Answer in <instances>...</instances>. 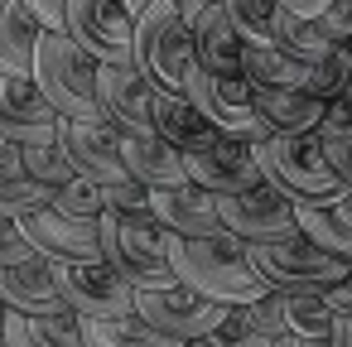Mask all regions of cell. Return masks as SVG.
Returning <instances> with one entry per match:
<instances>
[{"label": "cell", "mask_w": 352, "mask_h": 347, "mask_svg": "<svg viewBox=\"0 0 352 347\" xmlns=\"http://www.w3.org/2000/svg\"><path fill=\"white\" fill-rule=\"evenodd\" d=\"M20 232L39 260H102L97 217H73V212H58L54 203H44L20 217Z\"/></svg>", "instance_id": "5bb4252c"}, {"label": "cell", "mask_w": 352, "mask_h": 347, "mask_svg": "<svg viewBox=\"0 0 352 347\" xmlns=\"http://www.w3.org/2000/svg\"><path fill=\"white\" fill-rule=\"evenodd\" d=\"M318 135H352V87L323 102V121H318Z\"/></svg>", "instance_id": "8d00e7d4"}, {"label": "cell", "mask_w": 352, "mask_h": 347, "mask_svg": "<svg viewBox=\"0 0 352 347\" xmlns=\"http://www.w3.org/2000/svg\"><path fill=\"white\" fill-rule=\"evenodd\" d=\"M135 68L160 92H184L188 73L198 68L193 30L179 15V0H150L135 15Z\"/></svg>", "instance_id": "277c9868"}, {"label": "cell", "mask_w": 352, "mask_h": 347, "mask_svg": "<svg viewBox=\"0 0 352 347\" xmlns=\"http://www.w3.org/2000/svg\"><path fill=\"white\" fill-rule=\"evenodd\" d=\"M256 111L275 135H309L323 121V97L304 87H256Z\"/></svg>", "instance_id": "603a6c76"}, {"label": "cell", "mask_w": 352, "mask_h": 347, "mask_svg": "<svg viewBox=\"0 0 352 347\" xmlns=\"http://www.w3.org/2000/svg\"><path fill=\"white\" fill-rule=\"evenodd\" d=\"M217 217H222V227H227L232 236H241L246 246H256V241H285V236L299 232L294 203H289L280 188H270V183L246 188V193H217Z\"/></svg>", "instance_id": "8fae6325"}, {"label": "cell", "mask_w": 352, "mask_h": 347, "mask_svg": "<svg viewBox=\"0 0 352 347\" xmlns=\"http://www.w3.org/2000/svg\"><path fill=\"white\" fill-rule=\"evenodd\" d=\"M328 342H333V347H352V318H333Z\"/></svg>", "instance_id": "f6af8a7d"}, {"label": "cell", "mask_w": 352, "mask_h": 347, "mask_svg": "<svg viewBox=\"0 0 352 347\" xmlns=\"http://www.w3.org/2000/svg\"><path fill=\"white\" fill-rule=\"evenodd\" d=\"M63 34L97 63H135V15L121 0H68Z\"/></svg>", "instance_id": "ba28073f"}, {"label": "cell", "mask_w": 352, "mask_h": 347, "mask_svg": "<svg viewBox=\"0 0 352 347\" xmlns=\"http://www.w3.org/2000/svg\"><path fill=\"white\" fill-rule=\"evenodd\" d=\"M97 246H102V260L131 289H164L179 280L169 265V232L160 227V217L150 208L145 212L102 208L97 212Z\"/></svg>", "instance_id": "7a4b0ae2"}, {"label": "cell", "mask_w": 352, "mask_h": 347, "mask_svg": "<svg viewBox=\"0 0 352 347\" xmlns=\"http://www.w3.org/2000/svg\"><path fill=\"white\" fill-rule=\"evenodd\" d=\"M323 304H328L338 318H352V265H347V275H342L333 289H323Z\"/></svg>", "instance_id": "b9f144b4"}, {"label": "cell", "mask_w": 352, "mask_h": 347, "mask_svg": "<svg viewBox=\"0 0 352 347\" xmlns=\"http://www.w3.org/2000/svg\"><path fill=\"white\" fill-rule=\"evenodd\" d=\"M150 212H155L160 227L174 232V236H212V232H222L217 193H208V188H198V183L150 188Z\"/></svg>", "instance_id": "ac0fdd59"}, {"label": "cell", "mask_w": 352, "mask_h": 347, "mask_svg": "<svg viewBox=\"0 0 352 347\" xmlns=\"http://www.w3.org/2000/svg\"><path fill=\"white\" fill-rule=\"evenodd\" d=\"M87 347H179L169 333L150 328L140 313H121V318H78Z\"/></svg>", "instance_id": "83f0119b"}, {"label": "cell", "mask_w": 352, "mask_h": 347, "mask_svg": "<svg viewBox=\"0 0 352 347\" xmlns=\"http://www.w3.org/2000/svg\"><path fill=\"white\" fill-rule=\"evenodd\" d=\"M20 164H25V174H30V179H39L44 188H58V183L78 179V169H73V159L63 155V145H58V140L20 145Z\"/></svg>", "instance_id": "1f68e13d"}, {"label": "cell", "mask_w": 352, "mask_h": 347, "mask_svg": "<svg viewBox=\"0 0 352 347\" xmlns=\"http://www.w3.org/2000/svg\"><path fill=\"white\" fill-rule=\"evenodd\" d=\"M121 159H126V174L140 179L145 188L188 183L184 155H179L164 135H155V131H126V135H121Z\"/></svg>", "instance_id": "ffe728a7"}, {"label": "cell", "mask_w": 352, "mask_h": 347, "mask_svg": "<svg viewBox=\"0 0 352 347\" xmlns=\"http://www.w3.org/2000/svg\"><path fill=\"white\" fill-rule=\"evenodd\" d=\"M49 193H54V188H44V183L30 179L25 169H0V212H6V217H25V212L44 208Z\"/></svg>", "instance_id": "d6a6232c"}, {"label": "cell", "mask_w": 352, "mask_h": 347, "mask_svg": "<svg viewBox=\"0 0 352 347\" xmlns=\"http://www.w3.org/2000/svg\"><path fill=\"white\" fill-rule=\"evenodd\" d=\"M34 39H39V20L25 10V0H0V73L30 78Z\"/></svg>", "instance_id": "d4e9b609"}, {"label": "cell", "mask_w": 352, "mask_h": 347, "mask_svg": "<svg viewBox=\"0 0 352 347\" xmlns=\"http://www.w3.org/2000/svg\"><path fill=\"white\" fill-rule=\"evenodd\" d=\"M102 203L116 212H145L150 208V188L140 179H121V183H102Z\"/></svg>", "instance_id": "d590c367"}, {"label": "cell", "mask_w": 352, "mask_h": 347, "mask_svg": "<svg viewBox=\"0 0 352 347\" xmlns=\"http://www.w3.org/2000/svg\"><path fill=\"white\" fill-rule=\"evenodd\" d=\"M294 222L304 236H314L323 251L352 260V188L333 203H299L294 208Z\"/></svg>", "instance_id": "cb8c5ba5"}, {"label": "cell", "mask_w": 352, "mask_h": 347, "mask_svg": "<svg viewBox=\"0 0 352 347\" xmlns=\"http://www.w3.org/2000/svg\"><path fill=\"white\" fill-rule=\"evenodd\" d=\"M0 347H10V342H6V323H0Z\"/></svg>", "instance_id": "f907efd6"}, {"label": "cell", "mask_w": 352, "mask_h": 347, "mask_svg": "<svg viewBox=\"0 0 352 347\" xmlns=\"http://www.w3.org/2000/svg\"><path fill=\"white\" fill-rule=\"evenodd\" d=\"M318 25H323L333 39H347V34H352V0H328V10L318 15Z\"/></svg>", "instance_id": "ab89813d"}, {"label": "cell", "mask_w": 352, "mask_h": 347, "mask_svg": "<svg viewBox=\"0 0 352 347\" xmlns=\"http://www.w3.org/2000/svg\"><path fill=\"white\" fill-rule=\"evenodd\" d=\"M184 97L232 140H246V145H261L270 140L275 131L261 121L256 111V87L241 78V73H208V68H193L188 82H184Z\"/></svg>", "instance_id": "52a82bcc"}, {"label": "cell", "mask_w": 352, "mask_h": 347, "mask_svg": "<svg viewBox=\"0 0 352 347\" xmlns=\"http://www.w3.org/2000/svg\"><path fill=\"white\" fill-rule=\"evenodd\" d=\"M155 82L135 63H97V107L102 121L126 131H155Z\"/></svg>", "instance_id": "4fadbf2b"}, {"label": "cell", "mask_w": 352, "mask_h": 347, "mask_svg": "<svg viewBox=\"0 0 352 347\" xmlns=\"http://www.w3.org/2000/svg\"><path fill=\"white\" fill-rule=\"evenodd\" d=\"M352 87V54H347V39H338L318 63H309V78H304V92H314V97H338V92H347Z\"/></svg>", "instance_id": "f546056e"}, {"label": "cell", "mask_w": 352, "mask_h": 347, "mask_svg": "<svg viewBox=\"0 0 352 347\" xmlns=\"http://www.w3.org/2000/svg\"><path fill=\"white\" fill-rule=\"evenodd\" d=\"M270 347H333L328 337H275Z\"/></svg>", "instance_id": "bcb514c9"}, {"label": "cell", "mask_w": 352, "mask_h": 347, "mask_svg": "<svg viewBox=\"0 0 352 347\" xmlns=\"http://www.w3.org/2000/svg\"><path fill=\"white\" fill-rule=\"evenodd\" d=\"M34 251H30V241H25V232H20V217H6L0 212V265H20V260H30Z\"/></svg>", "instance_id": "74e56055"}, {"label": "cell", "mask_w": 352, "mask_h": 347, "mask_svg": "<svg viewBox=\"0 0 352 347\" xmlns=\"http://www.w3.org/2000/svg\"><path fill=\"white\" fill-rule=\"evenodd\" d=\"M227 309H232V304H217V299L198 294V289L184 284V280H174V284H164V289H135V313H140L150 328L169 333L174 342L208 337V333L222 323Z\"/></svg>", "instance_id": "30bf717a"}, {"label": "cell", "mask_w": 352, "mask_h": 347, "mask_svg": "<svg viewBox=\"0 0 352 347\" xmlns=\"http://www.w3.org/2000/svg\"><path fill=\"white\" fill-rule=\"evenodd\" d=\"M251 260H256V270H261V280H265L270 289H299V294H323V289H333V284L347 275V265H352V260L323 251V246H318L314 236H304V232H294V236H285V241H256V246H251Z\"/></svg>", "instance_id": "8992f818"}, {"label": "cell", "mask_w": 352, "mask_h": 347, "mask_svg": "<svg viewBox=\"0 0 352 347\" xmlns=\"http://www.w3.org/2000/svg\"><path fill=\"white\" fill-rule=\"evenodd\" d=\"M212 5H222V0H179V15L193 25V20H198L203 10H212Z\"/></svg>", "instance_id": "ee69618b"}, {"label": "cell", "mask_w": 352, "mask_h": 347, "mask_svg": "<svg viewBox=\"0 0 352 347\" xmlns=\"http://www.w3.org/2000/svg\"><path fill=\"white\" fill-rule=\"evenodd\" d=\"M6 313H10V309H6V299H0V323H6Z\"/></svg>", "instance_id": "681fc988"}, {"label": "cell", "mask_w": 352, "mask_h": 347, "mask_svg": "<svg viewBox=\"0 0 352 347\" xmlns=\"http://www.w3.org/2000/svg\"><path fill=\"white\" fill-rule=\"evenodd\" d=\"M169 265L184 284H193L198 294H208L217 304H251L270 289L251 260V246L241 236H232L227 227L212 236H174L169 232Z\"/></svg>", "instance_id": "6da1fadb"}, {"label": "cell", "mask_w": 352, "mask_h": 347, "mask_svg": "<svg viewBox=\"0 0 352 347\" xmlns=\"http://www.w3.org/2000/svg\"><path fill=\"white\" fill-rule=\"evenodd\" d=\"M188 30H193L198 68H208V73H241V49H246V39L236 34V25H232V15H227V5L203 10Z\"/></svg>", "instance_id": "7402d4cb"}, {"label": "cell", "mask_w": 352, "mask_h": 347, "mask_svg": "<svg viewBox=\"0 0 352 347\" xmlns=\"http://www.w3.org/2000/svg\"><path fill=\"white\" fill-rule=\"evenodd\" d=\"M6 342L10 347H87L78 313H54V318L6 313Z\"/></svg>", "instance_id": "484cf974"}, {"label": "cell", "mask_w": 352, "mask_h": 347, "mask_svg": "<svg viewBox=\"0 0 352 347\" xmlns=\"http://www.w3.org/2000/svg\"><path fill=\"white\" fill-rule=\"evenodd\" d=\"M241 78L251 87H304L309 63H299L280 44H246L241 49Z\"/></svg>", "instance_id": "4316f807"}, {"label": "cell", "mask_w": 352, "mask_h": 347, "mask_svg": "<svg viewBox=\"0 0 352 347\" xmlns=\"http://www.w3.org/2000/svg\"><path fill=\"white\" fill-rule=\"evenodd\" d=\"M222 5L246 44H280V25L289 15L280 0H222Z\"/></svg>", "instance_id": "f1b7e54d"}, {"label": "cell", "mask_w": 352, "mask_h": 347, "mask_svg": "<svg viewBox=\"0 0 352 347\" xmlns=\"http://www.w3.org/2000/svg\"><path fill=\"white\" fill-rule=\"evenodd\" d=\"M338 39L318 25V20H304V15H285V25H280V49L285 54H294L299 63H318L328 49H333Z\"/></svg>", "instance_id": "4dcf8cb0"}, {"label": "cell", "mask_w": 352, "mask_h": 347, "mask_svg": "<svg viewBox=\"0 0 352 347\" xmlns=\"http://www.w3.org/2000/svg\"><path fill=\"white\" fill-rule=\"evenodd\" d=\"M121 5H126V10H131V15H140V10H145V5H150V0H121Z\"/></svg>", "instance_id": "7dc6e473"}, {"label": "cell", "mask_w": 352, "mask_h": 347, "mask_svg": "<svg viewBox=\"0 0 352 347\" xmlns=\"http://www.w3.org/2000/svg\"><path fill=\"white\" fill-rule=\"evenodd\" d=\"M25 10L39 20V30H63V10H68V0H25Z\"/></svg>", "instance_id": "60d3db41"}, {"label": "cell", "mask_w": 352, "mask_h": 347, "mask_svg": "<svg viewBox=\"0 0 352 347\" xmlns=\"http://www.w3.org/2000/svg\"><path fill=\"white\" fill-rule=\"evenodd\" d=\"M63 155L73 159V169L92 183H121L131 179L126 174V159H121V131L107 126V121H63L58 116V135Z\"/></svg>", "instance_id": "2e32d148"}, {"label": "cell", "mask_w": 352, "mask_h": 347, "mask_svg": "<svg viewBox=\"0 0 352 347\" xmlns=\"http://www.w3.org/2000/svg\"><path fill=\"white\" fill-rule=\"evenodd\" d=\"M49 203L58 208V212H73V217H97L107 203H102V183H92V179H68V183H58L54 193H49Z\"/></svg>", "instance_id": "836d02e7"}, {"label": "cell", "mask_w": 352, "mask_h": 347, "mask_svg": "<svg viewBox=\"0 0 352 347\" xmlns=\"http://www.w3.org/2000/svg\"><path fill=\"white\" fill-rule=\"evenodd\" d=\"M256 159L265 169V183L280 188L294 208L299 203H333V198L347 193L342 179L323 159L318 131H309V135H270V140L256 145Z\"/></svg>", "instance_id": "5b68a950"}, {"label": "cell", "mask_w": 352, "mask_h": 347, "mask_svg": "<svg viewBox=\"0 0 352 347\" xmlns=\"http://www.w3.org/2000/svg\"><path fill=\"white\" fill-rule=\"evenodd\" d=\"M155 135H164L179 155H193V150H208L222 131L184 92H155Z\"/></svg>", "instance_id": "44dd1931"}, {"label": "cell", "mask_w": 352, "mask_h": 347, "mask_svg": "<svg viewBox=\"0 0 352 347\" xmlns=\"http://www.w3.org/2000/svg\"><path fill=\"white\" fill-rule=\"evenodd\" d=\"M318 140H323L328 169L342 179V188H352V135H318Z\"/></svg>", "instance_id": "f35d334b"}, {"label": "cell", "mask_w": 352, "mask_h": 347, "mask_svg": "<svg viewBox=\"0 0 352 347\" xmlns=\"http://www.w3.org/2000/svg\"><path fill=\"white\" fill-rule=\"evenodd\" d=\"M184 169H188V183H198L208 193H246V188H261L265 183V169L256 159V145L232 140V135H217L208 150L184 155Z\"/></svg>", "instance_id": "9a60e30c"}, {"label": "cell", "mask_w": 352, "mask_h": 347, "mask_svg": "<svg viewBox=\"0 0 352 347\" xmlns=\"http://www.w3.org/2000/svg\"><path fill=\"white\" fill-rule=\"evenodd\" d=\"M246 318L275 342V337H328L333 333V309L323 294H299V289H265L261 299L241 304Z\"/></svg>", "instance_id": "7c38bea8"}, {"label": "cell", "mask_w": 352, "mask_h": 347, "mask_svg": "<svg viewBox=\"0 0 352 347\" xmlns=\"http://www.w3.org/2000/svg\"><path fill=\"white\" fill-rule=\"evenodd\" d=\"M208 337H212L217 347H270V337L246 318V309H241V304H232V309L222 313V323H217Z\"/></svg>", "instance_id": "e575fe53"}, {"label": "cell", "mask_w": 352, "mask_h": 347, "mask_svg": "<svg viewBox=\"0 0 352 347\" xmlns=\"http://www.w3.org/2000/svg\"><path fill=\"white\" fill-rule=\"evenodd\" d=\"M280 5H285L289 15H304V20H318V15L328 10V0H280Z\"/></svg>", "instance_id": "7bdbcfd3"}, {"label": "cell", "mask_w": 352, "mask_h": 347, "mask_svg": "<svg viewBox=\"0 0 352 347\" xmlns=\"http://www.w3.org/2000/svg\"><path fill=\"white\" fill-rule=\"evenodd\" d=\"M30 82L63 121H102L97 107V58H87L63 30H39Z\"/></svg>", "instance_id": "3957f363"}, {"label": "cell", "mask_w": 352, "mask_h": 347, "mask_svg": "<svg viewBox=\"0 0 352 347\" xmlns=\"http://www.w3.org/2000/svg\"><path fill=\"white\" fill-rule=\"evenodd\" d=\"M0 299L10 313H34V318H54V313H73L54 284L49 260L30 256L20 265H0Z\"/></svg>", "instance_id": "d6986e66"}, {"label": "cell", "mask_w": 352, "mask_h": 347, "mask_svg": "<svg viewBox=\"0 0 352 347\" xmlns=\"http://www.w3.org/2000/svg\"><path fill=\"white\" fill-rule=\"evenodd\" d=\"M347 54H352V34H347Z\"/></svg>", "instance_id": "816d5d0a"}, {"label": "cell", "mask_w": 352, "mask_h": 347, "mask_svg": "<svg viewBox=\"0 0 352 347\" xmlns=\"http://www.w3.org/2000/svg\"><path fill=\"white\" fill-rule=\"evenodd\" d=\"M63 304L78 318H121L135 313V289L107 260H49Z\"/></svg>", "instance_id": "9c48e42d"}, {"label": "cell", "mask_w": 352, "mask_h": 347, "mask_svg": "<svg viewBox=\"0 0 352 347\" xmlns=\"http://www.w3.org/2000/svg\"><path fill=\"white\" fill-rule=\"evenodd\" d=\"M58 135V111L30 78L0 73V140L10 145H44Z\"/></svg>", "instance_id": "e0dca14e"}, {"label": "cell", "mask_w": 352, "mask_h": 347, "mask_svg": "<svg viewBox=\"0 0 352 347\" xmlns=\"http://www.w3.org/2000/svg\"><path fill=\"white\" fill-rule=\"evenodd\" d=\"M179 347H217L212 337H193V342H179Z\"/></svg>", "instance_id": "c3c4849f"}]
</instances>
